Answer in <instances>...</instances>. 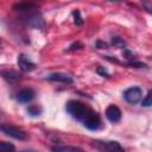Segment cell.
I'll return each instance as SVG.
<instances>
[{
    "instance_id": "1",
    "label": "cell",
    "mask_w": 152,
    "mask_h": 152,
    "mask_svg": "<svg viewBox=\"0 0 152 152\" xmlns=\"http://www.w3.org/2000/svg\"><path fill=\"white\" fill-rule=\"evenodd\" d=\"M65 109L74 119L81 121L83 126L90 131H97L102 127V122L99 114L81 101H69L65 106Z\"/></svg>"
},
{
    "instance_id": "2",
    "label": "cell",
    "mask_w": 152,
    "mask_h": 152,
    "mask_svg": "<svg viewBox=\"0 0 152 152\" xmlns=\"http://www.w3.org/2000/svg\"><path fill=\"white\" fill-rule=\"evenodd\" d=\"M0 129L8 137L11 138H14L17 140H26L27 139V133L17 127V126H13V125H10V124H6V125H1L0 126Z\"/></svg>"
},
{
    "instance_id": "3",
    "label": "cell",
    "mask_w": 152,
    "mask_h": 152,
    "mask_svg": "<svg viewBox=\"0 0 152 152\" xmlns=\"http://www.w3.org/2000/svg\"><path fill=\"white\" fill-rule=\"evenodd\" d=\"M96 147L102 152H125L118 141H94Z\"/></svg>"
},
{
    "instance_id": "4",
    "label": "cell",
    "mask_w": 152,
    "mask_h": 152,
    "mask_svg": "<svg viewBox=\"0 0 152 152\" xmlns=\"http://www.w3.org/2000/svg\"><path fill=\"white\" fill-rule=\"evenodd\" d=\"M141 96H142V90L139 87H131L124 93V99L132 104L137 103L141 99Z\"/></svg>"
},
{
    "instance_id": "5",
    "label": "cell",
    "mask_w": 152,
    "mask_h": 152,
    "mask_svg": "<svg viewBox=\"0 0 152 152\" xmlns=\"http://www.w3.org/2000/svg\"><path fill=\"white\" fill-rule=\"evenodd\" d=\"M45 80L48 81H52V82H59V83H65V84H70L72 83V77L65 72H52L49 74Z\"/></svg>"
},
{
    "instance_id": "6",
    "label": "cell",
    "mask_w": 152,
    "mask_h": 152,
    "mask_svg": "<svg viewBox=\"0 0 152 152\" xmlns=\"http://www.w3.org/2000/svg\"><path fill=\"white\" fill-rule=\"evenodd\" d=\"M18 65H19V69L24 72L32 71L36 68V64L33 62H31V59L24 53H20L18 56Z\"/></svg>"
},
{
    "instance_id": "7",
    "label": "cell",
    "mask_w": 152,
    "mask_h": 152,
    "mask_svg": "<svg viewBox=\"0 0 152 152\" xmlns=\"http://www.w3.org/2000/svg\"><path fill=\"white\" fill-rule=\"evenodd\" d=\"M34 90L31 88H23L17 94V100L21 103H28L34 99Z\"/></svg>"
},
{
    "instance_id": "8",
    "label": "cell",
    "mask_w": 152,
    "mask_h": 152,
    "mask_svg": "<svg viewBox=\"0 0 152 152\" xmlns=\"http://www.w3.org/2000/svg\"><path fill=\"white\" fill-rule=\"evenodd\" d=\"M106 116L110 122H118L121 119V110L119 107L110 104L106 109Z\"/></svg>"
},
{
    "instance_id": "9",
    "label": "cell",
    "mask_w": 152,
    "mask_h": 152,
    "mask_svg": "<svg viewBox=\"0 0 152 152\" xmlns=\"http://www.w3.org/2000/svg\"><path fill=\"white\" fill-rule=\"evenodd\" d=\"M0 75L2 76L4 80H6V81L10 82V83H14V82H17V81H19V80L21 78V75H20L18 71L13 70V69L2 70V71H0Z\"/></svg>"
},
{
    "instance_id": "10",
    "label": "cell",
    "mask_w": 152,
    "mask_h": 152,
    "mask_svg": "<svg viewBox=\"0 0 152 152\" xmlns=\"http://www.w3.org/2000/svg\"><path fill=\"white\" fill-rule=\"evenodd\" d=\"M27 24L34 28H43L44 27V20L43 17L39 13H33L28 17L27 19Z\"/></svg>"
},
{
    "instance_id": "11",
    "label": "cell",
    "mask_w": 152,
    "mask_h": 152,
    "mask_svg": "<svg viewBox=\"0 0 152 152\" xmlns=\"http://www.w3.org/2000/svg\"><path fill=\"white\" fill-rule=\"evenodd\" d=\"M51 152H84L81 147L70 146V145H57L51 148Z\"/></svg>"
},
{
    "instance_id": "12",
    "label": "cell",
    "mask_w": 152,
    "mask_h": 152,
    "mask_svg": "<svg viewBox=\"0 0 152 152\" xmlns=\"http://www.w3.org/2000/svg\"><path fill=\"white\" fill-rule=\"evenodd\" d=\"M13 8L15 11L19 12H30L31 10H36L37 6L34 4H27V2H21V4H17L13 6Z\"/></svg>"
},
{
    "instance_id": "13",
    "label": "cell",
    "mask_w": 152,
    "mask_h": 152,
    "mask_svg": "<svg viewBox=\"0 0 152 152\" xmlns=\"http://www.w3.org/2000/svg\"><path fill=\"white\" fill-rule=\"evenodd\" d=\"M0 152H15V147L11 142L0 141Z\"/></svg>"
},
{
    "instance_id": "14",
    "label": "cell",
    "mask_w": 152,
    "mask_h": 152,
    "mask_svg": "<svg viewBox=\"0 0 152 152\" xmlns=\"http://www.w3.org/2000/svg\"><path fill=\"white\" fill-rule=\"evenodd\" d=\"M112 44L115 46V48H124L125 46V42L122 38L120 37H113L112 38Z\"/></svg>"
},
{
    "instance_id": "15",
    "label": "cell",
    "mask_w": 152,
    "mask_h": 152,
    "mask_svg": "<svg viewBox=\"0 0 152 152\" xmlns=\"http://www.w3.org/2000/svg\"><path fill=\"white\" fill-rule=\"evenodd\" d=\"M27 113H28L30 115H32V116H37V115L40 114V109H39L37 106H30V107L27 108Z\"/></svg>"
},
{
    "instance_id": "16",
    "label": "cell",
    "mask_w": 152,
    "mask_h": 152,
    "mask_svg": "<svg viewBox=\"0 0 152 152\" xmlns=\"http://www.w3.org/2000/svg\"><path fill=\"white\" fill-rule=\"evenodd\" d=\"M72 15H74V21H75L76 25H82V24H83V20H82V18H81L80 11H74V12H72Z\"/></svg>"
},
{
    "instance_id": "17",
    "label": "cell",
    "mask_w": 152,
    "mask_h": 152,
    "mask_svg": "<svg viewBox=\"0 0 152 152\" xmlns=\"http://www.w3.org/2000/svg\"><path fill=\"white\" fill-rule=\"evenodd\" d=\"M151 94H152V91L150 90V91L147 93L146 97L142 99V101H141V104H142V106H145V107H150V106L152 104V101H151Z\"/></svg>"
},
{
    "instance_id": "18",
    "label": "cell",
    "mask_w": 152,
    "mask_h": 152,
    "mask_svg": "<svg viewBox=\"0 0 152 152\" xmlns=\"http://www.w3.org/2000/svg\"><path fill=\"white\" fill-rule=\"evenodd\" d=\"M128 65H129V66H134V68H146V64L140 63V62H134V61L129 62Z\"/></svg>"
},
{
    "instance_id": "19",
    "label": "cell",
    "mask_w": 152,
    "mask_h": 152,
    "mask_svg": "<svg viewBox=\"0 0 152 152\" xmlns=\"http://www.w3.org/2000/svg\"><path fill=\"white\" fill-rule=\"evenodd\" d=\"M96 71H97V74H100V75H101V76H103V77H108V76H109L108 71H107L104 68H102V66H99Z\"/></svg>"
},
{
    "instance_id": "20",
    "label": "cell",
    "mask_w": 152,
    "mask_h": 152,
    "mask_svg": "<svg viewBox=\"0 0 152 152\" xmlns=\"http://www.w3.org/2000/svg\"><path fill=\"white\" fill-rule=\"evenodd\" d=\"M96 48H99V49H107V48H108V44L104 43V42L97 40V42H96Z\"/></svg>"
},
{
    "instance_id": "21",
    "label": "cell",
    "mask_w": 152,
    "mask_h": 152,
    "mask_svg": "<svg viewBox=\"0 0 152 152\" xmlns=\"http://www.w3.org/2000/svg\"><path fill=\"white\" fill-rule=\"evenodd\" d=\"M81 48H82V44L77 42V43L71 44V45H70V48H69V50H71V51H72V50H77V49H81Z\"/></svg>"
},
{
    "instance_id": "22",
    "label": "cell",
    "mask_w": 152,
    "mask_h": 152,
    "mask_svg": "<svg viewBox=\"0 0 152 152\" xmlns=\"http://www.w3.org/2000/svg\"><path fill=\"white\" fill-rule=\"evenodd\" d=\"M124 56H125V57H126L127 59H133V58H134V57H133L134 55H133L132 52H129L128 50H126V51L124 52Z\"/></svg>"
},
{
    "instance_id": "23",
    "label": "cell",
    "mask_w": 152,
    "mask_h": 152,
    "mask_svg": "<svg viewBox=\"0 0 152 152\" xmlns=\"http://www.w3.org/2000/svg\"><path fill=\"white\" fill-rule=\"evenodd\" d=\"M20 152H36L34 150H24V151H20Z\"/></svg>"
}]
</instances>
